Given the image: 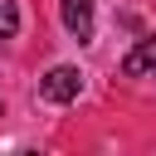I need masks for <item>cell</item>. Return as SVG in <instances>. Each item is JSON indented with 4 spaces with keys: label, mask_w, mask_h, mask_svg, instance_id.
<instances>
[{
    "label": "cell",
    "mask_w": 156,
    "mask_h": 156,
    "mask_svg": "<svg viewBox=\"0 0 156 156\" xmlns=\"http://www.w3.org/2000/svg\"><path fill=\"white\" fill-rule=\"evenodd\" d=\"M78 93H83V73L73 63H58V68H49L39 78V98L44 102H73Z\"/></svg>",
    "instance_id": "cell-1"
},
{
    "label": "cell",
    "mask_w": 156,
    "mask_h": 156,
    "mask_svg": "<svg viewBox=\"0 0 156 156\" xmlns=\"http://www.w3.org/2000/svg\"><path fill=\"white\" fill-rule=\"evenodd\" d=\"M58 15H63V29L73 39H93V0H63Z\"/></svg>",
    "instance_id": "cell-2"
},
{
    "label": "cell",
    "mask_w": 156,
    "mask_h": 156,
    "mask_svg": "<svg viewBox=\"0 0 156 156\" xmlns=\"http://www.w3.org/2000/svg\"><path fill=\"white\" fill-rule=\"evenodd\" d=\"M122 73L127 78H141V73H156V39H141L127 58H122Z\"/></svg>",
    "instance_id": "cell-3"
},
{
    "label": "cell",
    "mask_w": 156,
    "mask_h": 156,
    "mask_svg": "<svg viewBox=\"0 0 156 156\" xmlns=\"http://www.w3.org/2000/svg\"><path fill=\"white\" fill-rule=\"evenodd\" d=\"M20 29V5L15 0H0V39H10Z\"/></svg>",
    "instance_id": "cell-4"
}]
</instances>
